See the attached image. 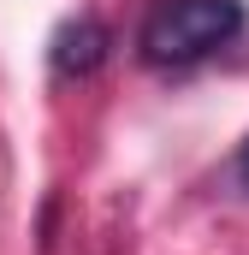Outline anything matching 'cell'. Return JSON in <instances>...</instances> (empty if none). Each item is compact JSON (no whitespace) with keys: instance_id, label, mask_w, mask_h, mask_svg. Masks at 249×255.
<instances>
[{"instance_id":"cell-1","label":"cell","mask_w":249,"mask_h":255,"mask_svg":"<svg viewBox=\"0 0 249 255\" xmlns=\"http://www.w3.org/2000/svg\"><path fill=\"white\" fill-rule=\"evenodd\" d=\"M249 12L244 0H160L142 30H136V48L148 65H196L220 48H232L244 36Z\"/></svg>"},{"instance_id":"cell-2","label":"cell","mask_w":249,"mask_h":255,"mask_svg":"<svg viewBox=\"0 0 249 255\" xmlns=\"http://www.w3.org/2000/svg\"><path fill=\"white\" fill-rule=\"evenodd\" d=\"M107 48H113V30H107L101 18L77 12V18H65L60 30H54L48 60H54L60 77H89V71H101V65H107Z\"/></svg>"},{"instance_id":"cell-3","label":"cell","mask_w":249,"mask_h":255,"mask_svg":"<svg viewBox=\"0 0 249 255\" xmlns=\"http://www.w3.org/2000/svg\"><path fill=\"white\" fill-rule=\"evenodd\" d=\"M238 178H244V184H249V142H244V148H238Z\"/></svg>"}]
</instances>
